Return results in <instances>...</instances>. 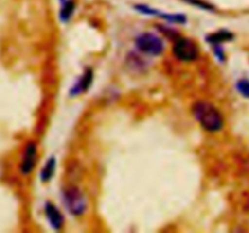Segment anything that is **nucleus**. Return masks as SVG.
Instances as JSON below:
<instances>
[{"label": "nucleus", "mask_w": 249, "mask_h": 233, "mask_svg": "<svg viewBox=\"0 0 249 233\" xmlns=\"http://www.w3.org/2000/svg\"><path fill=\"white\" fill-rule=\"evenodd\" d=\"M196 120L201 124L203 129L211 133H216L224 126V118L220 112L213 104L206 101H198L192 106Z\"/></svg>", "instance_id": "obj_1"}, {"label": "nucleus", "mask_w": 249, "mask_h": 233, "mask_svg": "<svg viewBox=\"0 0 249 233\" xmlns=\"http://www.w3.org/2000/svg\"><path fill=\"white\" fill-rule=\"evenodd\" d=\"M63 201L73 216H82L87 211V199L77 187H70L63 193Z\"/></svg>", "instance_id": "obj_2"}, {"label": "nucleus", "mask_w": 249, "mask_h": 233, "mask_svg": "<svg viewBox=\"0 0 249 233\" xmlns=\"http://www.w3.org/2000/svg\"><path fill=\"white\" fill-rule=\"evenodd\" d=\"M139 51L151 56H158L164 51V43L160 36L153 33H142L135 40Z\"/></svg>", "instance_id": "obj_3"}, {"label": "nucleus", "mask_w": 249, "mask_h": 233, "mask_svg": "<svg viewBox=\"0 0 249 233\" xmlns=\"http://www.w3.org/2000/svg\"><path fill=\"white\" fill-rule=\"evenodd\" d=\"M173 53L179 61L191 62L198 57V46L187 38H179L173 46Z\"/></svg>", "instance_id": "obj_4"}, {"label": "nucleus", "mask_w": 249, "mask_h": 233, "mask_svg": "<svg viewBox=\"0 0 249 233\" xmlns=\"http://www.w3.org/2000/svg\"><path fill=\"white\" fill-rule=\"evenodd\" d=\"M36 155H38V150H36V146L34 142H29L26 146V150L23 152V158H22L21 163V172L23 175H29L33 171L34 166L36 163Z\"/></svg>", "instance_id": "obj_5"}, {"label": "nucleus", "mask_w": 249, "mask_h": 233, "mask_svg": "<svg viewBox=\"0 0 249 233\" xmlns=\"http://www.w3.org/2000/svg\"><path fill=\"white\" fill-rule=\"evenodd\" d=\"M45 214H46V218L49 220L50 225L53 226L55 230H61L63 226V216L61 214V211L56 208L53 204L51 203H46L45 205Z\"/></svg>", "instance_id": "obj_6"}, {"label": "nucleus", "mask_w": 249, "mask_h": 233, "mask_svg": "<svg viewBox=\"0 0 249 233\" xmlns=\"http://www.w3.org/2000/svg\"><path fill=\"white\" fill-rule=\"evenodd\" d=\"M91 83H92V70L91 69L85 70L84 74L79 78V80H78L77 84L73 86L71 94L79 95V94H83V92L88 91L90 87V85H91Z\"/></svg>", "instance_id": "obj_7"}, {"label": "nucleus", "mask_w": 249, "mask_h": 233, "mask_svg": "<svg viewBox=\"0 0 249 233\" xmlns=\"http://www.w3.org/2000/svg\"><path fill=\"white\" fill-rule=\"evenodd\" d=\"M55 169H56V160L55 158L53 157L45 163L43 170H41V174H40L41 181L43 182L50 181V180L53 179V174H55Z\"/></svg>", "instance_id": "obj_8"}, {"label": "nucleus", "mask_w": 249, "mask_h": 233, "mask_svg": "<svg viewBox=\"0 0 249 233\" xmlns=\"http://www.w3.org/2000/svg\"><path fill=\"white\" fill-rule=\"evenodd\" d=\"M233 38V34L230 33L228 31H219L216 33L211 34V35L207 38V40L209 41L213 45H219L220 43H224V41H229Z\"/></svg>", "instance_id": "obj_9"}, {"label": "nucleus", "mask_w": 249, "mask_h": 233, "mask_svg": "<svg viewBox=\"0 0 249 233\" xmlns=\"http://www.w3.org/2000/svg\"><path fill=\"white\" fill-rule=\"evenodd\" d=\"M75 9V2L73 0H65L62 2V7H61L60 11V17L63 22L68 21V19L72 17L73 12Z\"/></svg>", "instance_id": "obj_10"}, {"label": "nucleus", "mask_w": 249, "mask_h": 233, "mask_svg": "<svg viewBox=\"0 0 249 233\" xmlns=\"http://www.w3.org/2000/svg\"><path fill=\"white\" fill-rule=\"evenodd\" d=\"M182 1L187 2L190 5H194V6L199 7L202 10H207V11H214L215 10V6L211 2L206 1V0H182Z\"/></svg>", "instance_id": "obj_11"}, {"label": "nucleus", "mask_w": 249, "mask_h": 233, "mask_svg": "<svg viewBox=\"0 0 249 233\" xmlns=\"http://www.w3.org/2000/svg\"><path fill=\"white\" fill-rule=\"evenodd\" d=\"M237 89L243 96L249 97V80L242 79L237 83Z\"/></svg>", "instance_id": "obj_12"}]
</instances>
